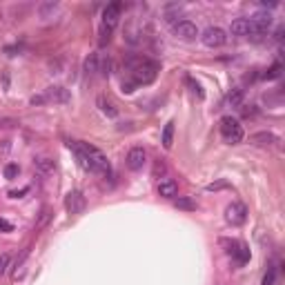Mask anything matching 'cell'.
I'll use <instances>...</instances> for the list:
<instances>
[{
  "mask_svg": "<svg viewBox=\"0 0 285 285\" xmlns=\"http://www.w3.org/2000/svg\"><path fill=\"white\" fill-rule=\"evenodd\" d=\"M69 147H71V152L76 154L83 170H87L92 174H100V176H109V174H112V165H109L107 156L98 147L89 145V142H80V140H69Z\"/></svg>",
  "mask_w": 285,
  "mask_h": 285,
  "instance_id": "6da1fadb",
  "label": "cell"
},
{
  "mask_svg": "<svg viewBox=\"0 0 285 285\" xmlns=\"http://www.w3.org/2000/svg\"><path fill=\"white\" fill-rule=\"evenodd\" d=\"M125 65H127V69L132 71L134 85H150V83L158 76V63L150 60V58L132 56V58H127Z\"/></svg>",
  "mask_w": 285,
  "mask_h": 285,
  "instance_id": "7a4b0ae2",
  "label": "cell"
},
{
  "mask_svg": "<svg viewBox=\"0 0 285 285\" xmlns=\"http://www.w3.org/2000/svg\"><path fill=\"white\" fill-rule=\"evenodd\" d=\"M218 132H221L223 140L230 142V145H238L245 136L243 125L238 123V118H234V116H223V118L218 120Z\"/></svg>",
  "mask_w": 285,
  "mask_h": 285,
  "instance_id": "3957f363",
  "label": "cell"
},
{
  "mask_svg": "<svg viewBox=\"0 0 285 285\" xmlns=\"http://www.w3.org/2000/svg\"><path fill=\"white\" fill-rule=\"evenodd\" d=\"M200 43L205 45V47H210V49H218V47H223L225 43H228V34H225V29L221 27H207L200 31Z\"/></svg>",
  "mask_w": 285,
  "mask_h": 285,
  "instance_id": "277c9868",
  "label": "cell"
},
{
  "mask_svg": "<svg viewBox=\"0 0 285 285\" xmlns=\"http://www.w3.org/2000/svg\"><path fill=\"white\" fill-rule=\"evenodd\" d=\"M120 11H123V5L120 3L107 5V7L103 9V29L112 34V31L116 29V25H118V21H120Z\"/></svg>",
  "mask_w": 285,
  "mask_h": 285,
  "instance_id": "5b68a950",
  "label": "cell"
},
{
  "mask_svg": "<svg viewBox=\"0 0 285 285\" xmlns=\"http://www.w3.org/2000/svg\"><path fill=\"white\" fill-rule=\"evenodd\" d=\"M225 221H228L230 225H234V228L243 225L245 221H248V210H245V205L243 203H232L228 210H225Z\"/></svg>",
  "mask_w": 285,
  "mask_h": 285,
  "instance_id": "8992f818",
  "label": "cell"
},
{
  "mask_svg": "<svg viewBox=\"0 0 285 285\" xmlns=\"http://www.w3.org/2000/svg\"><path fill=\"white\" fill-rule=\"evenodd\" d=\"M174 34H176L180 40H196V36L200 31L196 25L190 21H178V23H174Z\"/></svg>",
  "mask_w": 285,
  "mask_h": 285,
  "instance_id": "52a82bcc",
  "label": "cell"
},
{
  "mask_svg": "<svg viewBox=\"0 0 285 285\" xmlns=\"http://www.w3.org/2000/svg\"><path fill=\"white\" fill-rule=\"evenodd\" d=\"M125 163H127V167H129L132 172L142 170V167H145V163H147V154H145V150H142V147H132V150L127 152Z\"/></svg>",
  "mask_w": 285,
  "mask_h": 285,
  "instance_id": "ba28073f",
  "label": "cell"
},
{
  "mask_svg": "<svg viewBox=\"0 0 285 285\" xmlns=\"http://www.w3.org/2000/svg\"><path fill=\"white\" fill-rule=\"evenodd\" d=\"M85 205H87V200L83 196V192H78V190L69 192L67 198H65V207H67L69 214H83L85 212Z\"/></svg>",
  "mask_w": 285,
  "mask_h": 285,
  "instance_id": "9c48e42d",
  "label": "cell"
},
{
  "mask_svg": "<svg viewBox=\"0 0 285 285\" xmlns=\"http://www.w3.org/2000/svg\"><path fill=\"white\" fill-rule=\"evenodd\" d=\"M223 245H228V254L234 258V261L238 265H243V263H248L250 261V250L245 248L243 243H238V241H223Z\"/></svg>",
  "mask_w": 285,
  "mask_h": 285,
  "instance_id": "30bf717a",
  "label": "cell"
},
{
  "mask_svg": "<svg viewBox=\"0 0 285 285\" xmlns=\"http://www.w3.org/2000/svg\"><path fill=\"white\" fill-rule=\"evenodd\" d=\"M250 142L256 147H276L281 142V138L274 132H256L250 136Z\"/></svg>",
  "mask_w": 285,
  "mask_h": 285,
  "instance_id": "8fae6325",
  "label": "cell"
},
{
  "mask_svg": "<svg viewBox=\"0 0 285 285\" xmlns=\"http://www.w3.org/2000/svg\"><path fill=\"white\" fill-rule=\"evenodd\" d=\"M45 98H47V103H58V105H67V103L71 100V94H69L65 87L54 85V87L45 89Z\"/></svg>",
  "mask_w": 285,
  "mask_h": 285,
  "instance_id": "7c38bea8",
  "label": "cell"
},
{
  "mask_svg": "<svg viewBox=\"0 0 285 285\" xmlns=\"http://www.w3.org/2000/svg\"><path fill=\"white\" fill-rule=\"evenodd\" d=\"M230 34L234 36V38H250V34H252L250 18H236V21H232Z\"/></svg>",
  "mask_w": 285,
  "mask_h": 285,
  "instance_id": "4fadbf2b",
  "label": "cell"
},
{
  "mask_svg": "<svg viewBox=\"0 0 285 285\" xmlns=\"http://www.w3.org/2000/svg\"><path fill=\"white\" fill-rule=\"evenodd\" d=\"M158 194L163 198H176L178 196V183L172 178H163L158 183Z\"/></svg>",
  "mask_w": 285,
  "mask_h": 285,
  "instance_id": "5bb4252c",
  "label": "cell"
},
{
  "mask_svg": "<svg viewBox=\"0 0 285 285\" xmlns=\"http://www.w3.org/2000/svg\"><path fill=\"white\" fill-rule=\"evenodd\" d=\"M36 170H38V174H43V176H51V174L56 172V165H54V160L51 158H45V156H40V158H36Z\"/></svg>",
  "mask_w": 285,
  "mask_h": 285,
  "instance_id": "9a60e30c",
  "label": "cell"
},
{
  "mask_svg": "<svg viewBox=\"0 0 285 285\" xmlns=\"http://www.w3.org/2000/svg\"><path fill=\"white\" fill-rule=\"evenodd\" d=\"M96 105H98L100 112L105 116H109V118H116V116H118V109H116L114 103L109 98H105V96H98V98H96Z\"/></svg>",
  "mask_w": 285,
  "mask_h": 285,
  "instance_id": "2e32d148",
  "label": "cell"
},
{
  "mask_svg": "<svg viewBox=\"0 0 285 285\" xmlns=\"http://www.w3.org/2000/svg\"><path fill=\"white\" fill-rule=\"evenodd\" d=\"M160 142H163L165 150H172L174 145V120H170L167 125L163 127V136H160Z\"/></svg>",
  "mask_w": 285,
  "mask_h": 285,
  "instance_id": "e0dca14e",
  "label": "cell"
},
{
  "mask_svg": "<svg viewBox=\"0 0 285 285\" xmlns=\"http://www.w3.org/2000/svg\"><path fill=\"white\" fill-rule=\"evenodd\" d=\"M174 205L178 207V210H185V212H194L198 207V203L194 198L190 196H178V198H174Z\"/></svg>",
  "mask_w": 285,
  "mask_h": 285,
  "instance_id": "ac0fdd59",
  "label": "cell"
},
{
  "mask_svg": "<svg viewBox=\"0 0 285 285\" xmlns=\"http://www.w3.org/2000/svg\"><path fill=\"white\" fill-rule=\"evenodd\" d=\"M83 67H85V74L87 76H94L96 71H100L98 69V54H89L85 58V65H83Z\"/></svg>",
  "mask_w": 285,
  "mask_h": 285,
  "instance_id": "d6986e66",
  "label": "cell"
},
{
  "mask_svg": "<svg viewBox=\"0 0 285 285\" xmlns=\"http://www.w3.org/2000/svg\"><path fill=\"white\" fill-rule=\"evenodd\" d=\"M276 281H278V268H276V265H270L268 272H265V276H263V281H261V285H276Z\"/></svg>",
  "mask_w": 285,
  "mask_h": 285,
  "instance_id": "ffe728a7",
  "label": "cell"
},
{
  "mask_svg": "<svg viewBox=\"0 0 285 285\" xmlns=\"http://www.w3.org/2000/svg\"><path fill=\"white\" fill-rule=\"evenodd\" d=\"M56 9H58V3H43L40 7H38V14H40L43 21H47L49 14H54Z\"/></svg>",
  "mask_w": 285,
  "mask_h": 285,
  "instance_id": "44dd1931",
  "label": "cell"
},
{
  "mask_svg": "<svg viewBox=\"0 0 285 285\" xmlns=\"http://www.w3.org/2000/svg\"><path fill=\"white\" fill-rule=\"evenodd\" d=\"M228 103L232 107H241V103H243V92H241V89H232V92L228 94Z\"/></svg>",
  "mask_w": 285,
  "mask_h": 285,
  "instance_id": "7402d4cb",
  "label": "cell"
},
{
  "mask_svg": "<svg viewBox=\"0 0 285 285\" xmlns=\"http://www.w3.org/2000/svg\"><path fill=\"white\" fill-rule=\"evenodd\" d=\"M281 71H283V65H281V63H274V65H272V67L263 74V78L274 80V78H278V76H281Z\"/></svg>",
  "mask_w": 285,
  "mask_h": 285,
  "instance_id": "603a6c76",
  "label": "cell"
},
{
  "mask_svg": "<svg viewBox=\"0 0 285 285\" xmlns=\"http://www.w3.org/2000/svg\"><path fill=\"white\" fill-rule=\"evenodd\" d=\"M18 172H21V167H18L16 163H9L7 167H5V178H16Z\"/></svg>",
  "mask_w": 285,
  "mask_h": 285,
  "instance_id": "cb8c5ba5",
  "label": "cell"
},
{
  "mask_svg": "<svg viewBox=\"0 0 285 285\" xmlns=\"http://www.w3.org/2000/svg\"><path fill=\"white\" fill-rule=\"evenodd\" d=\"M7 270H9V256L7 254H0V276L7 274Z\"/></svg>",
  "mask_w": 285,
  "mask_h": 285,
  "instance_id": "d4e9b609",
  "label": "cell"
},
{
  "mask_svg": "<svg viewBox=\"0 0 285 285\" xmlns=\"http://www.w3.org/2000/svg\"><path fill=\"white\" fill-rule=\"evenodd\" d=\"M18 120L16 118H7V116H0V127H16Z\"/></svg>",
  "mask_w": 285,
  "mask_h": 285,
  "instance_id": "484cf974",
  "label": "cell"
},
{
  "mask_svg": "<svg viewBox=\"0 0 285 285\" xmlns=\"http://www.w3.org/2000/svg\"><path fill=\"white\" fill-rule=\"evenodd\" d=\"M49 216H51V214H49V210H43V214H40V221L36 223V230H40L43 225H45V223L49 221Z\"/></svg>",
  "mask_w": 285,
  "mask_h": 285,
  "instance_id": "4316f807",
  "label": "cell"
},
{
  "mask_svg": "<svg viewBox=\"0 0 285 285\" xmlns=\"http://www.w3.org/2000/svg\"><path fill=\"white\" fill-rule=\"evenodd\" d=\"M187 85H190V87H192V92H194V94H196V96H198V98H203V92H200V87H198V83H194L192 78H187Z\"/></svg>",
  "mask_w": 285,
  "mask_h": 285,
  "instance_id": "83f0119b",
  "label": "cell"
},
{
  "mask_svg": "<svg viewBox=\"0 0 285 285\" xmlns=\"http://www.w3.org/2000/svg\"><path fill=\"white\" fill-rule=\"evenodd\" d=\"M31 105H43V103H47V98H45V94H38V96H31Z\"/></svg>",
  "mask_w": 285,
  "mask_h": 285,
  "instance_id": "f1b7e54d",
  "label": "cell"
},
{
  "mask_svg": "<svg viewBox=\"0 0 285 285\" xmlns=\"http://www.w3.org/2000/svg\"><path fill=\"white\" fill-rule=\"evenodd\" d=\"M0 230H5V232H11V230H14V225H11L9 221H5V218H0Z\"/></svg>",
  "mask_w": 285,
  "mask_h": 285,
  "instance_id": "f546056e",
  "label": "cell"
},
{
  "mask_svg": "<svg viewBox=\"0 0 285 285\" xmlns=\"http://www.w3.org/2000/svg\"><path fill=\"white\" fill-rule=\"evenodd\" d=\"M274 40H276V43H281V40H283V27H278V29L274 31Z\"/></svg>",
  "mask_w": 285,
  "mask_h": 285,
  "instance_id": "4dcf8cb0",
  "label": "cell"
}]
</instances>
